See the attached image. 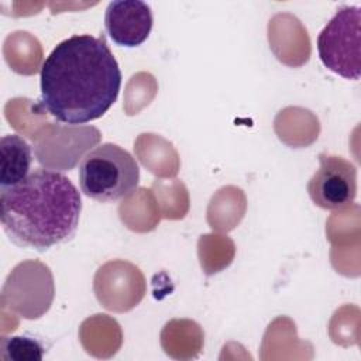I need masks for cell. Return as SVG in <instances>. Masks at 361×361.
Listing matches in <instances>:
<instances>
[{
  "mask_svg": "<svg viewBox=\"0 0 361 361\" xmlns=\"http://www.w3.org/2000/svg\"><path fill=\"white\" fill-rule=\"evenodd\" d=\"M104 25L109 37L121 47L141 45L152 28V13L140 0H114L106 8Z\"/></svg>",
  "mask_w": 361,
  "mask_h": 361,
  "instance_id": "obj_6",
  "label": "cell"
},
{
  "mask_svg": "<svg viewBox=\"0 0 361 361\" xmlns=\"http://www.w3.org/2000/svg\"><path fill=\"white\" fill-rule=\"evenodd\" d=\"M1 152V188L17 185L28 176L31 166V147L17 134L4 135L0 141Z\"/></svg>",
  "mask_w": 361,
  "mask_h": 361,
  "instance_id": "obj_7",
  "label": "cell"
},
{
  "mask_svg": "<svg viewBox=\"0 0 361 361\" xmlns=\"http://www.w3.org/2000/svg\"><path fill=\"white\" fill-rule=\"evenodd\" d=\"M0 355L3 360H16V361H31L42 360L44 347L39 341L30 337H1L0 341Z\"/></svg>",
  "mask_w": 361,
  "mask_h": 361,
  "instance_id": "obj_8",
  "label": "cell"
},
{
  "mask_svg": "<svg viewBox=\"0 0 361 361\" xmlns=\"http://www.w3.org/2000/svg\"><path fill=\"white\" fill-rule=\"evenodd\" d=\"M82 200L68 176L37 169L17 185L1 188L0 220L8 238L24 248L45 251L73 237Z\"/></svg>",
  "mask_w": 361,
  "mask_h": 361,
  "instance_id": "obj_2",
  "label": "cell"
},
{
  "mask_svg": "<svg viewBox=\"0 0 361 361\" xmlns=\"http://www.w3.org/2000/svg\"><path fill=\"white\" fill-rule=\"evenodd\" d=\"M360 23L358 6H341L317 37V51L323 65L353 80L360 79L361 71Z\"/></svg>",
  "mask_w": 361,
  "mask_h": 361,
  "instance_id": "obj_4",
  "label": "cell"
},
{
  "mask_svg": "<svg viewBox=\"0 0 361 361\" xmlns=\"http://www.w3.org/2000/svg\"><path fill=\"white\" fill-rule=\"evenodd\" d=\"M319 169L307 182L312 202L324 210H341L353 203L357 195V169L343 157L319 155Z\"/></svg>",
  "mask_w": 361,
  "mask_h": 361,
  "instance_id": "obj_5",
  "label": "cell"
},
{
  "mask_svg": "<svg viewBox=\"0 0 361 361\" xmlns=\"http://www.w3.org/2000/svg\"><path fill=\"white\" fill-rule=\"evenodd\" d=\"M140 180L135 158L117 144L106 142L87 152L79 165L82 192L97 202L109 203L128 196Z\"/></svg>",
  "mask_w": 361,
  "mask_h": 361,
  "instance_id": "obj_3",
  "label": "cell"
},
{
  "mask_svg": "<svg viewBox=\"0 0 361 361\" xmlns=\"http://www.w3.org/2000/svg\"><path fill=\"white\" fill-rule=\"evenodd\" d=\"M120 86L121 72L104 37L72 35L42 63L39 104L62 123L85 124L113 106Z\"/></svg>",
  "mask_w": 361,
  "mask_h": 361,
  "instance_id": "obj_1",
  "label": "cell"
}]
</instances>
